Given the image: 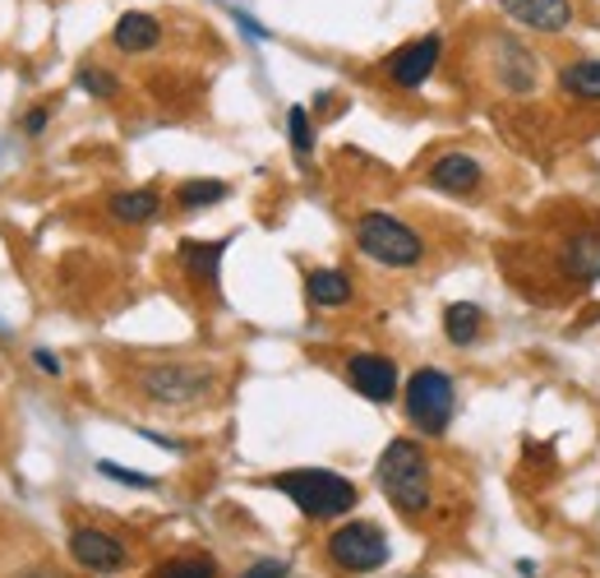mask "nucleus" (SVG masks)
Here are the masks:
<instances>
[{"label": "nucleus", "instance_id": "obj_1", "mask_svg": "<svg viewBox=\"0 0 600 578\" xmlns=\"http://www.w3.org/2000/svg\"><path fill=\"white\" fill-rule=\"evenodd\" d=\"M374 481L388 496V504L397 513H406V519H421L434 504V459L412 435H397L384 444V453L374 463Z\"/></svg>", "mask_w": 600, "mask_h": 578}, {"label": "nucleus", "instance_id": "obj_2", "mask_svg": "<svg viewBox=\"0 0 600 578\" xmlns=\"http://www.w3.org/2000/svg\"><path fill=\"white\" fill-rule=\"evenodd\" d=\"M273 491L287 496L305 519L314 523H333V519H346L356 504H361V486L352 477H342L333 468H287L268 477Z\"/></svg>", "mask_w": 600, "mask_h": 578}, {"label": "nucleus", "instance_id": "obj_3", "mask_svg": "<svg viewBox=\"0 0 600 578\" xmlns=\"http://www.w3.org/2000/svg\"><path fill=\"white\" fill-rule=\"evenodd\" d=\"M352 236H356V251L384 268H416L425 259V236L384 208H370Z\"/></svg>", "mask_w": 600, "mask_h": 578}, {"label": "nucleus", "instance_id": "obj_4", "mask_svg": "<svg viewBox=\"0 0 600 578\" xmlns=\"http://www.w3.org/2000/svg\"><path fill=\"white\" fill-rule=\"evenodd\" d=\"M402 408H406V421H412L425 440L449 435L453 412H458V384H453V375L439 371V366L412 371V380L402 384Z\"/></svg>", "mask_w": 600, "mask_h": 578}, {"label": "nucleus", "instance_id": "obj_5", "mask_svg": "<svg viewBox=\"0 0 600 578\" xmlns=\"http://www.w3.org/2000/svg\"><path fill=\"white\" fill-rule=\"evenodd\" d=\"M217 389V371L199 366V361H157V366L139 371V393L157 408H189L204 403Z\"/></svg>", "mask_w": 600, "mask_h": 578}, {"label": "nucleus", "instance_id": "obj_6", "mask_svg": "<svg viewBox=\"0 0 600 578\" xmlns=\"http://www.w3.org/2000/svg\"><path fill=\"white\" fill-rule=\"evenodd\" d=\"M324 556L337 574H378L388 560H393V546H388V532L370 523V519H346L328 532L324 541Z\"/></svg>", "mask_w": 600, "mask_h": 578}, {"label": "nucleus", "instance_id": "obj_7", "mask_svg": "<svg viewBox=\"0 0 600 578\" xmlns=\"http://www.w3.org/2000/svg\"><path fill=\"white\" fill-rule=\"evenodd\" d=\"M490 60H494V79L503 94L513 98H531L541 88V60L531 56L527 42H518L513 33H494L490 38Z\"/></svg>", "mask_w": 600, "mask_h": 578}, {"label": "nucleus", "instance_id": "obj_8", "mask_svg": "<svg viewBox=\"0 0 600 578\" xmlns=\"http://www.w3.org/2000/svg\"><path fill=\"white\" fill-rule=\"evenodd\" d=\"M346 384H352L365 403H393L402 393L397 361L384 352H352L346 356Z\"/></svg>", "mask_w": 600, "mask_h": 578}, {"label": "nucleus", "instance_id": "obj_9", "mask_svg": "<svg viewBox=\"0 0 600 578\" xmlns=\"http://www.w3.org/2000/svg\"><path fill=\"white\" fill-rule=\"evenodd\" d=\"M425 186H434L439 195H453V199H466L485 186V163L466 148H449V154L430 158L425 167Z\"/></svg>", "mask_w": 600, "mask_h": 578}, {"label": "nucleus", "instance_id": "obj_10", "mask_svg": "<svg viewBox=\"0 0 600 578\" xmlns=\"http://www.w3.org/2000/svg\"><path fill=\"white\" fill-rule=\"evenodd\" d=\"M70 556H75L79 569L107 578V574H120L125 565H130V546L111 532H102V528H75L70 532Z\"/></svg>", "mask_w": 600, "mask_h": 578}, {"label": "nucleus", "instance_id": "obj_11", "mask_svg": "<svg viewBox=\"0 0 600 578\" xmlns=\"http://www.w3.org/2000/svg\"><path fill=\"white\" fill-rule=\"evenodd\" d=\"M439 56H444V38L425 33V38H416V42L397 47V51L384 60V70H388V79H393L397 88H421V84L439 70Z\"/></svg>", "mask_w": 600, "mask_h": 578}, {"label": "nucleus", "instance_id": "obj_12", "mask_svg": "<svg viewBox=\"0 0 600 578\" xmlns=\"http://www.w3.org/2000/svg\"><path fill=\"white\" fill-rule=\"evenodd\" d=\"M499 10L518 19L522 28H531V33H563L568 23H573V0H499Z\"/></svg>", "mask_w": 600, "mask_h": 578}, {"label": "nucleus", "instance_id": "obj_13", "mask_svg": "<svg viewBox=\"0 0 600 578\" xmlns=\"http://www.w3.org/2000/svg\"><path fill=\"white\" fill-rule=\"evenodd\" d=\"M232 241H180V268L195 278L199 287L217 292V278H223V255H227Z\"/></svg>", "mask_w": 600, "mask_h": 578}, {"label": "nucleus", "instance_id": "obj_14", "mask_svg": "<svg viewBox=\"0 0 600 578\" xmlns=\"http://www.w3.org/2000/svg\"><path fill=\"white\" fill-rule=\"evenodd\" d=\"M305 296H309V306L337 311V306H346V301L356 296V283H352V273L346 268H309L305 273Z\"/></svg>", "mask_w": 600, "mask_h": 578}, {"label": "nucleus", "instance_id": "obj_15", "mask_svg": "<svg viewBox=\"0 0 600 578\" xmlns=\"http://www.w3.org/2000/svg\"><path fill=\"white\" fill-rule=\"evenodd\" d=\"M111 42H116V51H130V56L153 51L157 42H163V23H157L153 14H144V10H130V14L116 19Z\"/></svg>", "mask_w": 600, "mask_h": 578}, {"label": "nucleus", "instance_id": "obj_16", "mask_svg": "<svg viewBox=\"0 0 600 578\" xmlns=\"http://www.w3.org/2000/svg\"><path fill=\"white\" fill-rule=\"evenodd\" d=\"M563 278L568 283H596L600 278V232H582L563 246Z\"/></svg>", "mask_w": 600, "mask_h": 578}, {"label": "nucleus", "instance_id": "obj_17", "mask_svg": "<svg viewBox=\"0 0 600 578\" xmlns=\"http://www.w3.org/2000/svg\"><path fill=\"white\" fill-rule=\"evenodd\" d=\"M559 94L573 98V102L600 107V56H591V60H568V66L559 70Z\"/></svg>", "mask_w": 600, "mask_h": 578}, {"label": "nucleus", "instance_id": "obj_18", "mask_svg": "<svg viewBox=\"0 0 600 578\" xmlns=\"http://www.w3.org/2000/svg\"><path fill=\"white\" fill-rule=\"evenodd\" d=\"M107 213L125 227H144V223H153L157 213H163V195L148 190V186L144 190H120V195L107 199Z\"/></svg>", "mask_w": 600, "mask_h": 578}, {"label": "nucleus", "instance_id": "obj_19", "mask_svg": "<svg viewBox=\"0 0 600 578\" xmlns=\"http://www.w3.org/2000/svg\"><path fill=\"white\" fill-rule=\"evenodd\" d=\"M485 333V311L476 306V301H453V306L444 311V339L453 347H476Z\"/></svg>", "mask_w": 600, "mask_h": 578}, {"label": "nucleus", "instance_id": "obj_20", "mask_svg": "<svg viewBox=\"0 0 600 578\" xmlns=\"http://www.w3.org/2000/svg\"><path fill=\"white\" fill-rule=\"evenodd\" d=\"M232 195L227 180H180L176 186V208L180 213H199V208H213Z\"/></svg>", "mask_w": 600, "mask_h": 578}, {"label": "nucleus", "instance_id": "obj_21", "mask_svg": "<svg viewBox=\"0 0 600 578\" xmlns=\"http://www.w3.org/2000/svg\"><path fill=\"white\" fill-rule=\"evenodd\" d=\"M153 578H223L213 556H171L153 569Z\"/></svg>", "mask_w": 600, "mask_h": 578}, {"label": "nucleus", "instance_id": "obj_22", "mask_svg": "<svg viewBox=\"0 0 600 578\" xmlns=\"http://www.w3.org/2000/svg\"><path fill=\"white\" fill-rule=\"evenodd\" d=\"M287 139H292V154L301 163H309V154H314V120H309L305 107H292L287 111Z\"/></svg>", "mask_w": 600, "mask_h": 578}, {"label": "nucleus", "instance_id": "obj_23", "mask_svg": "<svg viewBox=\"0 0 600 578\" xmlns=\"http://www.w3.org/2000/svg\"><path fill=\"white\" fill-rule=\"evenodd\" d=\"M75 84L83 88L88 98H116V94H120L116 75H107V70H98V66H83V70L75 75Z\"/></svg>", "mask_w": 600, "mask_h": 578}, {"label": "nucleus", "instance_id": "obj_24", "mask_svg": "<svg viewBox=\"0 0 600 578\" xmlns=\"http://www.w3.org/2000/svg\"><path fill=\"white\" fill-rule=\"evenodd\" d=\"M98 472L107 477V481H120V486H135V491H153V477H144V472H130V468H120V463H111V459H98Z\"/></svg>", "mask_w": 600, "mask_h": 578}, {"label": "nucleus", "instance_id": "obj_25", "mask_svg": "<svg viewBox=\"0 0 600 578\" xmlns=\"http://www.w3.org/2000/svg\"><path fill=\"white\" fill-rule=\"evenodd\" d=\"M292 574V565L287 560H255V565H249V569H240V578H287Z\"/></svg>", "mask_w": 600, "mask_h": 578}, {"label": "nucleus", "instance_id": "obj_26", "mask_svg": "<svg viewBox=\"0 0 600 578\" xmlns=\"http://www.w3.org/2000/svg\"><path fill=\"white\" fill-rule=\"evenodd\" d=\"M33 366H38L42 375H60V371H66V361H60L51 347H33Z\"/></svg>", "mask_w": 600, "mask_h": 578}, {"label": "nucleus", "instance_id": "obj_27", "mask_svg": "<svg viewBox=\"0 0 600 578\" xmlns=\"http://www.w3.org/2000/svg\"><path fill=\"white\" fill-rule=\"evenodd\" d=\"M47 116H51L47 107H33V111H28V116H23V135H42V130H47Z\"/></svg>", "mask_w": 600, "mask_h": 578}, {"label": "nucleus", "instance_id": "obj_28", "mask_svg": "<svg viewBox=\"0 0 600 578\" xmlns=\"http://www.w3.org/2000/svg\"><path fill=\"white\" fill-rule=\"evenodd\" d=\"M236 23L245 28V33H249V38H259V42H268V38H273V33H268V28H264L259 19H249V14H236Z\"/></svg>", "mask_w": 600, "mask_h": 578}, {"label": "nucleus", "instance_id": "obj_29", "mask_svg": "<svg viewBox=\"0 0 600 578\" xmlns=\"http://www.w3.org/2000/svg\"><path fill=\"white\" fill-rule=\"evenodd\" d=\"M144 440H153V444H163V449H171V453H185V444L180 440H171V435H157V431H139Z\"/></svg>", "mask_w": 600, "mask_h": 578}, {"label": "nucleus", "instance_id": "obj_30", "mask_svg": "<svg viewBox=\"0 0 600 578\" xmlns=\"http://www.w3.org/2000/svg\"><path fill=\"white\" fill-rule=\"evenodd\" d=\"M19 578H66V574H56V569H28V574H19Z\"/></svg>", "mask_w": 600, "mask_h": 578}]
</instances>
